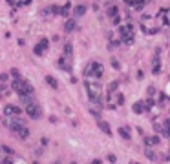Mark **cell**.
I'll return each instance as SVG.
<instances>
[{
  "instance_id": "cell-26",
  "label": "cell",
  "mask_w": 170,
  "mask_h": 164,
  "mask_svg": "<svg viewBox=\"0 0 170 164\" xmlns=\"http://www.w3.org/2000/svg\"><path fill=\"white\" fill-rule=\"evenodd\" d=\"M62 55H68V57H71V55H73V46H71L70 42H66V44H64V53H62Z\"/></svg>"
},
{
  "instance_id": "cell-14",
  "label": "cell",
  "mask_w": 170,
  "mask_h": 164,
  "mask_svg": "<svg viewBox=\"0 0 170 164\" xmlns=\"http://www.w3.org/2000/svg\"><path fill=\"white\" fill-rule=\"evenodd\" d=\"M97 126L106 133V137H112V128H110V124L108 122H104L103 119H97Z\"/></svg>"
},
{
  "instance_id": "cell-8",
  "label": "cell",
  "mask_w": 170,
  "mask_h": 164,
  "mask_svg": "<svg viewBox=\"0 0 170 164\" xmlns=\"http://www.w3.org/2000/svg\"><path fill=\"white\" fill-rule=\"evenodd\" d=\"M157 22H159L161 27H165V26L168 27L170 26V7H167V9L161 7V9H159V13H157Z\"/></svg>"
},
{
  "instance_id": "cell-31",
  "label": "cell",
  "mask_w": 170,
  "mask_h": 164,
  "mask_svg": "<svg viewBox=\"0 0 170 164\" xmlns=\"http://www.w3.org/2000/svg\"><path fill=\"white\" fill-rule=\"evenodd\" d=\"M112 24H115V26H119V24H121V16H119V15H115V16H112Z\"/></svg>"
},
{
  "instance_id": "cell-10",
  "label": "cell",
  "mask_w": 170,
  "mask_h": 164,
  "mask_svg": "<svg viewBox=\"0 0 170 164\" xmlns=\"http://www.w3.org/2000/svg\"><path fill=\"white\" fill-rule=\"evenodd\" d=\"M59 69H62V71H71V57H68V55H60V58H59Z\"/></svg>"
},
{
  "instance_id": "cell-11",
  "label": "cell",
  "mask_w": 170,
  "mask_h": 164,
  "mask_svg": "<svg viewBox=\"0 0 170 164\" xmlns=\"http://www.w3.org/2000/svg\"><path fill=\"white\" fill-rule=\"evenodd\" d=\"M20 113H22V108H18L15 104L4 106V117H20Z\"/></svg>"
},
{
  "instance_id": "cell-2",
  "label": "cell",
  "mask_w": 170,
  "mask_h": 164,
  "mask_svg": "<svg viewBox=\"0 0 170 164\" xmlns=\"http://www.w3.org/2000/svg\"><path fill=\"white\" fill-rule=\"evenodd\" d=\"M84 88H86V93H88L90 102H95V100H101L103 99V86H101L99 80L86 79L84 80Z\"/></svg>"
},
{
  "instance_id": "cell-16",
  "label": "cell",
  "mask_w": 170,
  "mask_h": 164,
  "mask_svg": "<svg viewBox=\"0 0 170 164\" xmlns=\"http://www.w3.org/2000/svg\"><path fill=\"white\" fill-rule=\"evenodd\" d=\"M161 141H159V137H156V135H148V137H145V144H146V148H152V146H157Z\"/></svg>"
},
{
  "instance_id": "cell-12",
  "label": "cell",
  "mask_w": 170,
  "mask_h": 164,
  "mask_svg": "<svg viewBox=\"0 0 170 164\" xmlns=\"http://www.w3.org/2000/svg\"><path fill=\"white\" fill-rule=\"evenodd\" d=\"M106 38H108V44H110V49H115V47H119V46H121V40L115 37V33L108 31V33H106Z\"/></svg>"
},
{
  "instance_id": "cell-39",
  "label": "cell",
  "mask_w": 170,
  "mask_h": 164,
  "mask_svg": "<svg viewBox=\"0 0 170 164\" xmlns=\"http://www.w3.org/2000/svg\"><path fill=\"white\" fill-rule=\"evenodd\" d=\"M165 161H170V150H168V153L165 155Z\"/></svg>"
},
{
  "instance_id": "cell-7",
  "label": "cell",
  "mask_w": 170,
  "mask_h": 164,
  "mask_svg": "<svg viewBox=\"0 0 170 164\" xmlns=\"http://www.w3.org/2000/svg\"><path fill=\"white\" fill-rule=\"evenodd\" d=\"M24 110H26V113H27V115H29V117H31L33 120H38V119L42 117V110H40V106H38V104H37L35 100L27 102Z\"/></svg>"
},
{
  "instance_id": "cell-24",
  "label": "cell",
  "mask_w": 170,
  "mask_h": 164,
  "mask_svg": "<svg viewBox=\"0 0 170 164\" xmlns=\"http://www.w3.org/2000/svg\"><path fill=\"white\" fill-rule=\"evenodd\" d=\"M106 15L112 18V16H115V15H119V7L117 5H110L108 9H106Z\"/></svg>"
},
{
  "instance_id": "cell-33",
  "label": "cell",
  "mask_w": 170,
  "mask_h": 164,
  "mask_svg": "<svg viewBox=\"0 0 170 164\" xmlns=\"http://www.w3.org/2000/svg\"><path fill=\"white\" fill-rule=\"evenodd\" d=\"M11 77H15V79H18V77H20V71H18L16 68H13V69H11Z\"/></svg>"
},
{
  "instance_id": "cell-21",
  "label": "cell",
  "mask_w": 170,
  "mask_h": 164,
  "mask_svg": "<svg viewBox=\"0 0 170 164\" xmlns=\"http://www.w3.org/2000/svg\"><path fill=\"white\" fill-rule=\"evenodd\" d=\"M15 135H18V137L22 139V141H26V139H29V130H27L26 126H22V128H20V130H18V131H16Z\"/></svg>"
},
{
  "instance_id": "cell-32",
  "label": "cell",
  "mask_w": 170,
  "mask_h": 164,
  "mask_svg": "<svg viewBox=\"0 0 170 164\" xmlns=\"http://www.w3.org/2000/svg\"><path fill=\"white\" fill-rule=\"evenodd\" d=\"M112 66H114V69H119V68H121V64H119L117 58H112Z\"/></svg>"
},
{
  "instance_id": "cell-34",
  "label": "cell",
  "mask_w": 170,
  "mask_h": 164,
  "mask_svg": "<svg viewBox=\"0 0 170 164\" xmlns=\"http://www.w3.org/2000/svg\"><path fill=\"white\" fill-rule=\"evenodd\" d=\"M146 93H148V97H154V95H156V88H154V86H150V88L146 89Z\"/></svg>"
},
{
  "instance_id": "cell-23",
  "label": "cell",
  "mask_w": 170,
  "mask_h": 164,
  "mask_svg": "<svg viewBox=\"0 0 170 164\" xmlns=\"http://www.w3.org/2000/svg\"><path fill=\"white\" fill-rule=\"evenodd\" d=\"M146 2H148V0H134V2L130 4V5H132V7H134L136 11H141V9L145 7V4H146Z\"/></svg>"
},
{
  "instance_id": "cell-38",
  "label": "cell",
  "mask_w": 170,
  "mask_h": 164,
  "mask_svg": "<svg viewBox=\"0 0 170 164\" xmlns=\"http://www.w3.org/2000/svg\"><path fill=\"white\" fill-rule=\"evenodd\" d=\"M92 164H101V161H99V159H93V161H92Z\"/></svg>"
},
{
  "instance_id": "cell-28",
  "label": "cell",
  "mask_w": 170,
  "mask_h": 164,
  "mask_svg": "<svg viewBox=\"0 0 170 164\" xmlns=\"http://www.w3.org/2000/svg\"><path fill=\"white\" fill-rule=\"evenodd\" d=\"M145 155H146V159H150V161H156V159H157V155L152 152V148H146V150H145Z\"/></svg>"
},
{
  "instance_id": "cell-30",
  "label": "cell",
  "mask_w": 170,
  "mask_h": 164,
  "mask_svg": "<svg viewBox=\"0 0 170 164\" xmlns=\"http://www.w3.org/2000/svg\"><path fill=\"white\" fill-rule=\"evenodd\" d=\"M9 80V75L7 73H0V84H4V82H7Z\"/></svg>"
},
{
  "instance_id": "cell-43",
  "label": "cell",
  "mask_w": 170,
  "mask_h": 164,
  "mask_svg": "<svg viewBox=\"0 0 170 164\" xmlns=\"http://www.w3.org/2000/svg\"><path fill=\"white\" fill-rule=\"evenodd\" d=\"M71 164H77V162H71Z\"/></svg>"
},
{
  "instance_id": "cell-15",
  "label": "cell",
  "mask_w": 170,
  "mask_h": 164,
  "mask_svg": "<svg viewBox=\"0 0 170 164\" xmlns=\"http://www.w3.org/2000/svg\"><path fill=\"white\" fill-rule=\"evenodd\" d=\"M77 29V20H66L64 22V33H73Z\"/></svg>"
},
{
  "instance_id": "cell-35",
  "label": "cell",
  "mask_w": 170,
  "mask_h": 164,
  "mask_svg": "<svg viewBox=\"0 0 170 164\" xmlns=\"http://www.w3.org/2000/svg\"><path fill=\"white\" fill-rule=\"evenodd\" d=\"M5 95H9V91L5 89V86H0V97H5Z\"/></svg>"
},
{
  "instance_id": "cell-17",
  "label": "cell",
  "mask_w": 170,
  "mask_h": 164,
  "mask_svg": "<svg viewBox=\"0 0 170 164\" xmlns=\"http://www.w3.org/2000/svg\"><path fill=\"white\" fill-rule=\"evenodd\" d=\"M51 15H59V5H49L42 9V16H51Z\"/></svg>"
},
{
  "instance_id": "cell-18",
  "label": "cell",
  "mask_w": 170,
  "mask_h": 164,
  "mask_svg": "<svg viewBox=\"0 0 170 164\" xmlns=\"http://www.w3.org/2000/svg\"><path fill=\"white\" fill-rule=\"evenodd\" d=\"M117 131H119V135H121L125 141H130V139H132V133H130V130H128L126 126H119Z\"/></svg>"
},
{
  "instance_id": "cell-5",
  "label": "cell",
  "mask_w": 170,
  "mask_h": 164,
  "mask_svg": "<svg viewBox=\"0 0 170 164\" xmlns=\"http://www.w3.org/2000/svg\"><path fill=\"white\" fill-rule=\"evenodd\" d=\"M103 73H104V68H103L101 62H90V64L84 68V77H86V79L99 80V79H103Z\"/></svg>"
},
{
  "instance_id": "cell-40",
  "label": "cell",
  "mask_w": 170,
  "mask_h": 164,
  "mask_svg": "<svg viewBox=\"0 0 170 164\" xmlns=\"http://www.w3.org/2000/svg\"><path fill=\"white\" fill-rule=\"evenodd\" d=\"M123 2H125V4H128V5H130V4H132V2H134V0H123Z\"/></svg>"
},
{
  "instance_id": "cell-25",
  "label": "cell",
  "mask_w": 170,
  "mask_h": 164,
  "mask_svg": "<svg viewBox=\"0 0 170 164\" xmlns=\"http://www.w3.org/2000/svg\"><path fill=\"white\" fill-rule=\"evenodd\" d=\"M132 111L136 113V115H141L145 110H143V102H136L134 106H132Z\"/></svg>"
},
{
  "instance_id": "cell-19",
  "label": "cell",
  "mask_w": 170,
  "mask_h": 164,
  "mask_svg": "<svg viewBox=\"0 0 170 164\" xmlns=\"http://www.w3.org/2000/svg\"><path fill=\"white\" fill-rule=\"evenodd\" d=\"M70 11H71V4H70V2H66L62 7H59V15H62V16H68Z\"/></svg>"
},
{
  "instance_id": "cell-22",
  "label": "cell",
  "mask_w": 170,
  "mask_h": 164,
  "mask_svg": "<svg viewBox=\"0 0 170 164\" xmlns=\"http://www.w3.org/2000/svg\"><path fill=\"white\" fill-rule=\"evenodd\" d=\"M46 84L49 86V88H53V89H59V82L55 80V77H51V75H48L46 77Z\"/></svg>"
},
{
  "instance_id": "cell-4",
  "label": "cell",
  "mask_w": 170,
  "mask_h": 164,
  "mask_svg": "<svg viewBox=\"0 0 170 164\" xmlns=\"http://www.w3.org/2000/svg\"><path fill=\"white\" fill-rule=\"evenodd\" d=\"M104 108L108 110H117V106L125 104V95L121 91H106V99H103Z\"/></svg>"
},
{
  "instance_id": "cell-37",
  "label": "cell",
  "mask_w": 170,
  "mask_h": 164,
  "mask_svg": "<svg viewBox=\"0 0 170 164\" xmlns=\"http://www.w3.org/2000/svg\"><path fill=\"white\" fill-rule=\"evenodd\" d=\"M108 161H110V162L114 164V162H117V157H115V155H112V153H110V155H108Z\"/></svg>"
},
{
  "instance_id": "cell-36",
  "label": "cell",
  "mask_w": 170,
  "mask_h": 164,
  "mask_svg": "<svg viewBox=\"0 0 170 164\" xmlns=\"http://www.w3.org/2000/svg\"><path fill=\"white\" fill-rule=\"evenodd\" d=\"M161 133H163L165 137H168V139H170V126H167V128H165V130H163Z\"/></svg>"
},
{
  "instance_id": "cell-41",
  "label": "cell",
  "mask_w": 170,
  "mask_h": 164,
  "mask_svg": "<svg viewBox=\"0 0 170 164\" xmlns=\"http://www.w3.org/2000/svg\"><path fill=\"white\" fill-rule=\"evenodd\" d=\"M53 164H62V162H60V161H55V162H53Z\"/></svg>"
},
{
  "instance_id": "cell-6",
  "label": "cell",
  "mask_w": 170,
  "mask_h": 164,
  "mask_svg": "<svg viewBox=\"0 0 170 164\" xmlns=\"http://www.w3.org/2000/svg\"><path fill=\"white\" fill-rule=\"evenodd\" d=\"M141 29H143V33H146V35H156V33L161 29V26L156 24V20H154L150 15H143V18H141Z\"/></svg>"
},
{
  "instance_id": "cell-3",
  "label": "cell",
  "mask_w": 170,
  "mask_h": 164,
  "mask_svg": "<svg viewBox=\"0 0 170 164\" xmlns=\"http://www.w3.org/2000/svg\"><path fill=\"white\" fill-rule=\"evenodd\" d=\"M11 89L22 99V97H29V95H33V86L27 82V80H24V79H15L13 80V84H11Z\"/></svg>"
},
{
  "instance_id": "cell-9",
  "label": "cell",
  "mask_w": 170,
  "mask_h": 164,
  "mask_svg": "<svg viewBox=\"0 0 170 164\" xmlns=\"http://www.w3.org/2000/svg\"><path fill=\"white\" fill-rule=\"evenodd\" d=\"M48 46H49V40H48V38H40V40L35 44L33 53H35L37 57H42V55H44V51L48 49Z\"/></svg>"
},
{
  "instance_id": "cell-1",
  "label": "cell",
  "mask_w": 170,
  "mask_h": 164,
  "mask_svg": "<svg viewBox=\"0 0 170 164\" xmlns=\"http://www.w3.org/2000/svg\"><path fill=\"white\" fill-rule=\"evenodd\" d=\"M119 40L121 44H126V46H132L136 42V31H134V24L132 22H126V24H119Z\"/></svg>"
},
{
  "instance_id": "cell-20",
  "label": "cell",
  "mask_w": 170,
  "mask_h": 164,
  "mask_svg": "<svg viewBox=\"0 0 170 164\" xmlns=\"http://www.w3.org/2000/svg\"><path fill=\"white\" fill-rule=\"evenodd\" d=\"M86 13V5L84 4H79L75 9H73V15H75V18H79V16H82Z\"/></svg>"
},
{
  "instance_id": "cell-27",
  "label": "cell",
  "mask_w": 170,
  "mask_h": 164,
  "mask_svg": "<svg viewBox=\"0 0 170 164\" xmlns=\"http://www.w3.org/2000/svg\"><path fill=\"white\" fill-rule=\"evenodd\" d=\"M0 150H2V153H4V155H9V157H13V155H15V150H13V148H9V146H0Z\"/></svg>"
},
{
  "instance_id": "cell-13",
  "label": "cell",
  "mask_w": 170,
  "mask_h": 164,
  "mask_svg": "<svg viewBox=\"0 0 170 164\" xmlns=\"http://www.w3.org/2000/svg\"><path fill=\"white\" fill-rule=\"evenodd\" d=\"M159 49L156 51V57H154V62H152V73L154 75H159L161 73V60H159Z\"/></svg>"
},
{
  "instance_id": "cell-29",
  "label": "cell",
  "mask_w": 170,
  "mask_h": 164,
  "mask_svg": "<svg viewBox=\"0 0 170 164\" xmlns=\"http://www.w3.org/2000/svg\"><path fill=\"white\" fill-rule=\"evenodd\" d=\"M117 88H119V82H117V80H114V82H110V86H108V89H106V91H117Z\"/></svg>"
},
{
  "instance_id": "cell-42",
  "label": "cell",
  "mask_w": 170,
  "mask_h": 164,
  "mask_svg": "<svg viewBox=\"0 0 170 164\" xmlns=\"http://www.w3.org/2000/svg\"><path fill=\"white\" fill-rule=\"evenodd\" d=\"M33 164H40V162H33Z\"/></svg>"
}]
</instances>
